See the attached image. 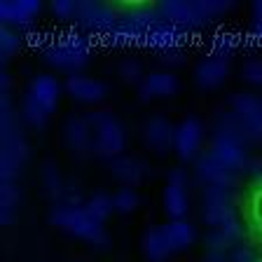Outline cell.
Wrapping results in <instances>:
<instances>
[{"mask_svg": "<svg viewBox=\"0 0 262 262\" xmlns=\"http://www.w3.org/2000/svg\"><path fill=\"white\" fill-rule=\"evenodd\" d=\"M180 89V80L176 73H169V71H157V73H150L145 77L141 87H138V98L143 103L152 101V98H169V96H176Z\"/></svg>", "mask_w": 262, "mask_h": 262, "instance_id": "ffe728a7", "label": "cell"}, {"mask_svg": "<svg viewBox=\"0 0 262 262\" xmlns=\"http://www.w3.org/2000/svg\"><path fill=\"white\" fill-rule=\"evenodd\" d=\"M87 122L94 134L92 155L101 157L103 162H110V159L124 155L126 129L113 113H108V110H92V113H87Z\"/></svg>", "mask_w": 262, "mask_h": 262, "instance_id": "8992f818", "label": "cell"}, {"mask_svg": "<svg viewBox=\"0 0 262 262\" xmlns=\"http://www.w3.org/2000/svg\"><path fill=\"white\" fill-rule=\"evenodd\" d=\"M227 75H229V59L208 54L194 66V84L199 89H204V92L223 87Z\"/></svg>", "mask_w": 262, "mask_h": 262, "instance_id": "d6986e66", "label": "cell"}, {"mask_svg": "<svg viewBox=\"0 0 262 262\" xmlns=\"http://www.w3.org/2000/svg\"><path fill=\"white\" fill-rule=\"evenodd\" d=\"M105 164H108V169H110V176H113L122 187L143 185V183L150 178V173H152V169H150V164H147L145 159L131 157V155H120V157L110 159V162H105Z\"/></svg>", "mask_w": 262, "mask_h": 262, "instance_id": "4fadbf2b", "label": "cell"}, {"mask_svg": "<svg viewBox=\"0 0 262 262\" xmlns=\"http://www.w3.org/2000/svg\"><path fill=\"white\" fill-rule=\"evenodd\" d=\"M229 110L239 115L246 129V143L255 147L262 143V96L251 92H236L229 96Z\"/></svg>", "mask_w": 262, "mask_h": 262, "instance_id": "9c48e42d", "label": "cell"}, {"mask_svg": "<svg viewBox=\"0 0 262 262\" xmlns=\"http://www.w3.org/2000/svg\"><path fill=\"white\" fill-rule=\"evenodd\" d=\"M42 5L38 0H3L0 3V19L3 26L16 28V31H28L33 28V19L40 14Z\"/></svg>", "mask_w": 262, "mask_h": 262, "instance_id": "e0dca14e", "label": "cell"}, {"mask_svg": "<svg viewBox=\"0 0 262 262\" xmlns=\"http://www.w3.org/2000/svg\"><path fill=\"white\" fill-rule=\"evenodd\" d=\"M253 16H255V21H262V0H257L253 5Z\"/></svg>", "mask_w": 262, "mask_h": 262, "instance_id": "bcb514c9", "label": "cell"}, {"mask_svg": "<svg viewBox=\"0 0 262 262\" xmlns=\"http://www.w3.org/2000/svg\"><path fill=\"white\" fill-rule=\"evenodd\" d=\"M239 215L251 246H262V178L251 180L239 194Z\"/></svg>", "mask_w": 262, "mask_h": 262, "instance_id": "30bf717a", "label": "cell"}, {"mask_svg": "<svg viewBox=\"0 0 262 262\" xmlns=\"http://www.w3.org/2000/svg\"><path fill=\"white\" fill-rule=\"evenodd\" d=\"M166 185H176V187H185L190 185V171L183 169V166H176L166 173Z\"/></svg>", "mask_w": 262, "mask_h": 262, "instance_id": "f35d334b", "label": "cell"}, {"mask_svg": "<svg viewBox=\"0 0 262 262\" xmlns=\"http://www.w3.org/2000/svg\"><path fill=\"white\" fill-rule=\"evenodd\" d=\"M21 35H24V42H28L31 47H42V52L49 47L47 35H45V33H40V31H35V28H28V31H21Z\"/></svg>", "mask_w": 262, "mask_h": 262, "instance_id": "ab89813d", "label": "cell"}, {"mask_svg": "<svg viewBox=\"0 0 262 262\" xmlns=\"http://www.w3.org/2000/svg\"><path fill=\"white\" fill-rule=\"evenodd\" d=\"M143 143H145V147L150 152L164 157V155H169L173 150L176 126L164 115H155V117H150L143 124Z\"/></svg>", "mask_w": 262, "mask_h": 262, "instance_id": "5bb4252c", "label": "cell"}, {"mask_svg": "<svg viewBox=\"0 0 262 262\" xmlns=\"http://www.w3.org/2000/svg\"><path fill=\"white\" fill-rule=\"evenodd\" d=\"M63 141L73 155L87 157L94 147V134L87 122V115H71L63 124Z\"/></svg>", "mask_w": 262, "mask_h": 262, "instance_id": "ac0fdd59", "label": "cell"}, {"mask_svg": "<svg viewBox=\"0 0 262 262\" xmlns=\"http://www.w3.org/2000/svg\"><path fill=\"white\" fill-rule=\"evenodd\" d=\"M239 218V194L229 187L208 185L202 187V220L206 227L215 229Z\"/></svg>", "mask_w": 262, "mask_h": 262, "instance_id": "52a82bcc", "label": "cell"}, {"mask_svg": "<svg viewBox=\"0 0 262 262\" xmlns=\"http://www.w3.org/2000/svg\"><path fill=\"white\" fill-rule=\"evenodd\" d=\"M21 45H24V35L16 28L10 26L0 28V54H3V61H10L21 49Z\"/></svg>", "mask_w": 262, "mask_h": 262, "instance_id": "f546056e", "label": "cell"}, {"mask_svg": "<svg viewBox=\"0 0 262 262\" xmlns=\"http://www.w3.org/2000/svg\"><path fill=\"white\" fill-rule=\"evenodd\" d=\"M211 152L225 164L229 166L232 171L241 173V169L246 166L251 152H248V145L239 138L229 136V134H218V131H213V138H211Z\"/></svg>", "mask_w": 262, "mask_h": 262, "instance_id": "9a60e30c", "label": "cell"}, {"mask_svg": "<svg viewBox=\"0 0 262 262\" xmlns=\"http://www.w3.org/2000/svg\"><path fill=\"white\" fill-rule=\"evenodd\" d=\"M194 178L202 183L204 187L215 185V187H229V190H236L241 180V173L232 171L229 166H225L215 155L211 152V147L204 150L199 157L194 159Z\"/></svg>", "mask_w": 262, "mask_h": 262, "instance_id": "8fae6325", "label": "cell"}, {"mask_svg": "<svg viewBox=\"0 0 262 262\" xmlns=\"http://www.w3.org/2000/svg\"><path fill=\"white\" fill-rule=\"evenodd\" d=\"M257 262H262V260H257Z\"/></svg>", "mask_w": 262, "mask_h": 262, "instance_id": "7dc6e473", "label": "cell"}, {"mask_svg": "<svg viewBox=\"0 0 262 262\" xmlns=\"http://www.w3.org/2000/svg\"><path fill=\"white\" fill-rule=\"evenodd\" d=\"M157 7L164 21L192 31V28L206 26L220 19L225 12L234 7V3H227V0H162Z\"/></svg>", "mask_w": 262, "mask_h": 262, "instance_id": "3957f363", "label": "cell"}, {"mask_svg": "<svg viewBox=\"0 0 262 262\" xmlns=\"http://www.w3.org/2000/svg\"><path fill=\"white\" fill-rule=\"evenodd\" d=\"M21 115L14 108L12 94H3L0 96V141H3V150H0V180L3 183H16L19 173H21L24 164L28 162L31 147L24 136L21 129Z\"/></svg>", "mask_w": 262, "mask_h": 262, "instance_id": "6da1fadb", "label": "cell"}, {"mask_svg": "<svg viewBox=\"0 0 262 262\" xmlns=\"http://www.w3.org/2000/svg\"><path fill=\"white\" fill-rule=\"evenodd\" d=\"M159 63H162L169 73H173L176 68H183V66H185V54H183V49L164 52V54H159Z\"/></svg>", "mask_w": 262, "mask_h": 262, "instance_id": "74e56055", "label": "cell"}, {"mask_svg": "<svg viewBox=\"0 0 262 262\" xmlns=\"http://www.w3.org/2000/svg\"><path fill=\"white\" fill-rule=\"evenodd\" d=\"M113 199H115V213H122V215L134 213L138 208V204H141L136 187H120L113 194Z\"/></svg>", "mask_w": 262, "mask_h": 262, "instance_id": "1f68e13d", "label": "cell"}, {"mask_svg": "<svg viewBox=\"0 0 262 262\" xmlns=\"http://www.w3.org/2000/svg\"><path fill=\"white\" fill-rule=\"evenodd\" d=\"M248 38L253 40V45L262 47V21H255V24H253L251 33H248Z\"/></svg>", "mask_w": 262, "mask_h": 262, "instance_id": "7bdbcfd3", "label": "cell"}, {"mask_svg": "<svg viewBox=\"0 0 262 262\" xmlns=\"http://www.w3.org/2000/svg\"><path fill=\"white\" fill-rule=\"evenodd\" d=\"M117 21H120V14H117L115 3H96V0H80L77 3V31L105 38L117 26Z\"/></svg>", "mask_w": 262, "mask_h": 262, "instance_id": "ba28073f", "label": "cell"}, {"mask_svg": "<svg viewBox=\"0 0 262 262\" xmlns=\"http://www.w3.org/2000/svg\"><path fill=\"white\" fill-rule=\"evenodd\" d=\"M21 202V187L16 183H0V208H16Z\"/></svg>", "mask_w": 262, "mask_h": 262, "instance_id": "d6a6232c", "label": "cell"}, {"mask_svg": "<svg viewBox=\"0 0 262 262\" xmlns=\"http://www.w3.org/2000/svg\"><path fill=\"white\" fill-rule=\"evenodd\" d=\"M241 176H246V178H251V180L262 178V159H257L251 155L248 162H246V166L241 169Z\"/></svg>", "mask_w": 262, "mask_h": 262, "instance_id": "60d3db41", "label": "cell"}, {"mask_svg": "<svg viewBox=\"0 0 262 262\" xmlns=\"http://www.w3.org/2000/svg\"><path fill=\"white\" fill-rule=\"evenodd\" d=\"M241 45H244V35H239V33H232V31L215 33L211 40V54L220 56V59H232Z\"/></svg>", "mask_w": 262, "mask_h": 262, "instance_id": "83f0119b", "label": "cell"}, {"mask_svg": "<svg viewBox=\"0 0 262 262\" xmlns=\"http://www.w3.org/2000/svg\"><path fill=\"white\" fill-rule=\"evenodd\" d=\"M162 229H164V236H166V241H169V246H171V253L185 251V248H190L196 239L194 225L187 223V220H169V223L162 225Z\"/></svg>", "mask_w": 262, "mask_h": 262, "instance_id": "603a6c76", "label": "cell"}, {"mask_svg": "<svg viewBox=\"0 0 262 262\" xmlns=\"http://www.w3.org/2000/svg\"><path fill=\"white\" fill-rule=\"evenodd\" d=\"M0 89H3V94H10L12 92V75L7 71L0 75Z\"/></svg>", "mask_w": 262, "mask_h": 262, "instance_id": "f6af8a7d", "label": "cell"}, {"mask_svg": "<svg viewBox=\"0 0 262 262\" xmlns=\"http://www.w3.org/2000/svg\"><path fill=\"white\" fill-rule=\"evenodd\" d=\"M49 223L68 232L71 236H77V239L92 244L94 248H108L110 246V236L105 232L103 223H98L84 206L54 204L49 211Z\"/></svg>", "mask_w": 262, "mask_h": 262, "instance_id": "5b68a950", "label": "cell"}, {"mask_svg": "<svg viewBox=\"0 0 262 262\" xmlns=\"http://www.w3.org/2000/svg\"><path fill=\"white\" fill-rule=\"evenodd\" d=\"M117 73L126 84H134V87H141L145 82V71H143V63L138 59H122L117 66Z\"/></svg>", "mask_w": 262, "mask_h": 262, "instance_id": "4dcf8cb0", "label": "cell"}, {"mask_svg": "<svg viewBox=\"0 0 262 262\" xmlns=\"http://www.w3.org/2000/svg\"><path fill=\"white\" fill-rule=\"evenodd\" d=\"M26 92L33 94V98H35L49 115H54V110L59 108V103H61V94H63L66 89L54 75H35Z\"/></svg>", "mask_w": 262, "mask_h": 262, "instance_id": "7402d4cb", "label": "cell"}, {"mask_svg": "<svg viewBox=\"0 0 262 262\" xmlns=\"http://www.w3.org/2000/svg\"><path fill=\"white\" fill-rule=\"evenodd\" d=\"M63 89L71 98H75L77 103H84V105H96L108 96V84H105L103 80L82 75V73L80 75H68L66 77Z\"/></svg>", "mask_w": 262, "mask_h": 262, "instance_id": "2e32d148", "label": "cell"}, {"mask_svg": "<svg viewBox=\"0 0 262 262\" xmlns=\"http://www.w3.org/2000/svg\"><path fill=\"white\" fill-rule=\"evenodd\" d=\"M45 61L52 68L66 75H80L82 68H87L92 56V40L82 31H68L49 40V47L42 52Z\"/></svg>", "mask_w": 262, "mask_h": 262, "instance_id": "277c9868", "label": "cell"}, {"mask_svg": "<svg viewBox=\"0 0 262 262\" xmlns=\"http://www.w3.org/2000/svg\"><path fill=\"white\" fill-rule=\"evenodd\" d=\"M241 77L244 82L253 84V87H262V59H248L241 68Z\"/></svg>", "mask_w": 262, "mask_h": 262, "instance_id": "e575fe53", "label": "cell"}, {"mask_svg": "<svg viewBox=\"0 0 262 262\" xmlns=\"http://www.w3.org/2000/svg\"><path fill=\"white\" fill-rule=\"evenodd\" d=\"M14 220H16V208H0V223L5 227L14 225Z\"/></svg>", "mask_w": 262, "mask_h": 262, "instance_id": "b9f144b4", "label": "cell"}, {"mask_svg": "<svg viewBox=\"0 0 262 262\" xmlns=\"http://www.w3.org/2000/svg\"><path fill=\"white\" fill-rule=\"evenodd\" d=\"M84 208L92 213L98 223H105V220H108L110 215L115 213V199H113V194H108V192H103V190H98V192H92V194L87 196Z\"/></svg>", "mask_w": 262, "mask_h": 262, "instance_id": "f1b7e54d", "label": "cell"}, {"mask_svg": "<svg viewBox=\"0 0 262 262\" xmlns=\"http://www.w3.org/2000/svg\"><path fill=\"white\" fill-rule=\"evenodd\" d=\"M117 7V14H120V21L113 31L101 38L105 45L110 47H126V45H136L147 38V33L157 28L164 21L162 14H159V7L152 3H115Z\"/></svg>", "mask_w": 262, "mask_h": 262, "instance_id": "7a4b0ae2", "label": "cell"}, {"mask_svg": "<svg viewBox=\"0 0 262 262\" xmlns=\"http://www.w3.org/2000/svg\"><path fill=\"white\" fill-rule=\"evenodd\" d=\"M204 262H229V253H218V251H206Z\"/></svg>", "mask_w": 262, "mask_h": 262, "instance_id": "ee69618b", "label": "cell"}, {"mask_svg": "<svg viewBox=\"0 0 262 262\" xmlns=\"http://www.w3.org/2000/svg\"><path fill=\"white\" fill-rule=\"evenodd\" d=\"M187 33L190 31H185V28H178L169 21H162L157 28H152V31L147 33V38L143 40V45L159 52V54L173 52V49H180L187 42Z\"/></svg>", "mask_w": 262, "mask_h": 262, "instance_id": "44dd1931", "label": "cell"}, {"mask_svg": "<svg viewBox=\"0 0 262 262\" xmlns=\"http://www.w3.org/2000/svg\"><path fill=\"white\" fill-rule=\"evenodd\" d=\"M19 115H21V120L24 124L33 126V129H45V126L49 124V117L52 115L47 113V110L42 108V105L33 98V94H24L21 98V108H19Z\"/></svg>", "mask_w": 262, "mask_h": 262, "instance_id": "4316f807", "label": "cell"}, {"mask_svg": "<svg viewBox=\"0 0 262 262\" xmlns=\"http://www.w3.org/2000/svg\"><path fill=\"white\" fill-rule=\"evenodd\" d=\"M141 248H143L145 260H150V262H164L171 255V246L166 241V236H164L162 225L145 229V234L141 239Z\"/></svg>", "mask_w": 262, "mask_h": 262, "instance_id": "cb8c5ba5", "label": "cell"}, {"mask_svg": "<svg viewBox=\"0 0 262 262\" xmlns=\"http://www.w3.org/2000/svg\"><path fill=\"white\" fill-rule=\"evenodd\" d=\"M204 246H206V251H218V253H229L232 248H234V246L227 241V236H225L218 227L208 229L206 234H204Z\"/></svg>", "mask_w": 262, "mask_h": 262, "instance_id": "836d02e7", "label": "cell"}, {"mask_svg": "<svg viewBox=\"0 0 262 262\" xmlns=\"http://www.w3.org/2000/svg\"><path fill=\"white\" fill-rule=\"evenodd\" d=\"M164 213L169 215V220H185L187 211H190V196H187L185 187L166 185L164 187Z\"/></svg>", "mask_w": 262, "mask_h": 262, "instance_id": "d4e9b609", "label": "cell"}, {"mask_svg": "<svg viewBox=\"0 0 262 262\" xmlns=\"http://www.w3.org/2000/svg\"><path fill=\"white\" fill-rule=\"evenodd\" d=\"M52 12H54V16H59L61 21H75L77 3L75 0H54L52 3Z\"/></svg>", "mask_w": 262, "mask_h": 262, "instance_id": "d590c367", "label": "cell"}, {"mask_svg": "<svg viewBox=\"0 0 262 262\" xmlns=\"http://www.w3.org/2000/svg\"><path fill=\"white\" fill-rule=\"evenodd\" d=\"M40 178H42L45 196H47L49 202H52V206H54V204H61V199H63V192H66V180L61 178L59 166H56L54 162H45Z\"/></svg>", "mask_w": 262, "mask_h": 262, "instance_id": "484cf974", "label": "cell"}, {"mask_svg": "<svg viewBox=\"0 0 262 262\" xmlns=\"http://www.w3.org/2000/svg\"><path fill=\"white\" fill-rule=\"evenodd\" d=\"M257 260H260V257H257L255 248H253L251 244H246V241L229 251V262H257Z\"/></svg>", "mask_w": 262, "mask_h": 262, "instance_id": "8d00e7d4", "label": "cell"}, {"mask_svg": "<svg viewBox=\"0 0 262 262\" xmlns=\"http://www.w3.org/2000/svg\"><path fill=\"white\" fill-rule=\"evenodd\" d=\"M202 143H204V124L196 117H185L180 124H176L173 152L178 155L180 162H194L202 155Z\"/></svg>", "mask_w": 262, "mask_h": 262, "instance_id": "7c38bea8", "label": "cell"}]
</instances>
